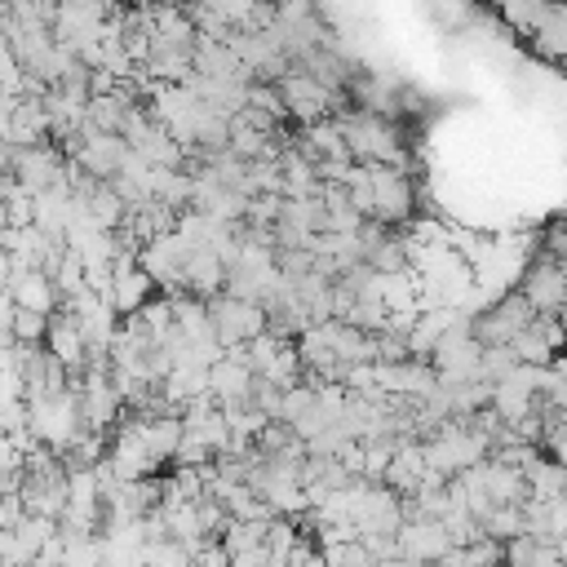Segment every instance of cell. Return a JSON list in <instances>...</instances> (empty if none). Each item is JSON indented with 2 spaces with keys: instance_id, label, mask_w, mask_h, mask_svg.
I'll return each mask as SVG.
<instances>
[{
  "instance_id": "cell-2",
  "label": "cell",
  "mask_w": 567,
  "mask_h": 567,
  "mask_svg": "<svg viewBox=\"0 0 567 567\" xmlns=\"http://www.w3.org/2000/svg\"><path fill=\"white\" fill-rule=\"evenodd\" d=\"M62 151H66V159H75L89 177H102V182H111L120 168H124V159L133 155V146L120 137V133H102V128H93V124H84L80 133H71L66 142H58Z\"/></svg>"
},
{
  "instance_id": "cell-26",
  "label": "cell",
  "mask_w": 567,
  "mask_h": 567,
  "mask_svg": "<svg viewBox=\"0 0 567 567\" xmlns=\"http://www.w3.org/2000/svg\"><path fill=\"white\" fill-rule=\"evenodd\" d=\"M190 567H230V554H226L221 536H208V540L190 554Z\"/></svg>"
},
{
  "instance_id": "cell-5",
  "label": "cell",
  "mask_w": 567,
  "mask_h": 567,
  "mask_svg": "<svg viewBox=\"0 0 567 567\" xmlns=\"http://www.w3.org/2000/svg\"><path fill=\"white\" fill-rule=\"evenodd\" d=\"M368 190H372V208H368V217H377V221H385V226H403V221H412V208H416L412 173L390 168V164H368Z\"/></svg>"
},
{
  "instance_id": "cell-21",
  "label": "cell",
  "mask_w": 567,
  "mask_h": 567,
  "mask_svg": "<svg viewBox=\"0 0 567 567\" xmlns=\"http://www.w3.org/2000/svg\"><path fill=\"white\" fill-rule=\"evenodd\" d=\"M319 549H323V567H377V558L368 554V545L359 536L332 540V545H319Z\"/></svg>"
},
{
  "instance_id": "cell-16",
  "label": "cell",
  "mask_w": 567,
  "mask_h": 567,
  "mask_svg": "<svg viewBox=\"0 0 567 567\" xmlns=\"http://www.w3.org/2000/svg\"><path fill=\"white\" fill-rule=\"evenodd\" d=\"M478 474H483L492 505H523L527 501V474L523 470H509V465L487 456V461H478Z\"/></svg>"
},
{
  "instance_id": "cell-24",
  "label": "cell",
  "mask_w": 567,
  "mask_h": 567,
  "mask_svg": "<svg viewBox=\"0 0 567 567\" xmlns=\"http://www.w3.org/2000/svg\"><path fill=\"white\" fill-rule=\"evenodd\" d=\"M44 332H49V315L40 310H13V341L22 346H44Z\"/></svg>"
},
{
  "instance_id": "cell-20",
  "label": "cell",
  "mask_w": 567,
  "mask_h": 567,
  "mask_svg": "<svg viewBox=\"0 0 567 567\" xmlns=\"http://www.w3.org/2000/svg\"><path fill=\"white\" fill-rule=\"evenodd\" d=\"M532 44H536L545 58L567 62V0H554L549 18H545V22H540V31L532 35Z\"/></svg>"
},
{
  "instance_id": "cell-11",
  "label": "cell",
  "mask_w": 567,
  "mask_h": 567,
  "mask_svg": "<svg viewBox=\"0 0 567 567\" xmlns=\"http://www.w3.org/2000/svg\"><path fill=\"white\" fill-rule=\"evenodd\" d=\"M447 549H452V536H447L443 518H403L399 554L408 563H439V558H447Z\"/></svg>"
},
{
  "instance_id": "cell-1",
  "label": "cell",
  "mask_w": 567,
  "mask_h": 567,
  "mask_svg": "<svg viewBox=\"0 0 567 567\" xmlns=\"http://www.w3.org/2000/svg\"><path fill=\"white\" fill-rule=\"evenodd\" d=\"M332 120L341 124L346 146L359 164H390V168L408 173V142H403V128L390 115H377V111H363V106L350 102V106L332 111Z\"/></svg>"
},
{
  "instance_id": "cell-10",
  "label": "cell",
  "mask_w": 567,
  "mask_h": 567,
  "mask_svg": "<svg viewBox=\"0 0 567 567\" xmlns=\"http://www.w3.org/2000/svg\"><path fill=\"white\" fill-rule=\"evenodd\" d=\"M252 381H257V372L248 368V359H244L239 350H226V354L208 368V394H213L221 408L248 403V399H252Z\"/></svg>"
},
{
  "instance_id": "cell-27",
  "label": "cell",
  "mask_w": 567,
  "mask_h": 567,
  "mask_svg": "<svg viewBox=\"0 0 567 567\" xmlns=\"http://www.w3.org/2000/svg\"><path fill=\"white\" fill-rule=\"evenodd\" d=\"M13 151H18V146L0 133V177H4V173H13Z\"/></svg>"
},
{
  "instance_id": "cell-4",
  "label": "cell",
  "mask_w": 567,
  "mask_h": 567,
  "mask_svg": "<svg viewBox=\"0 0 567 567\" xmlns=\"http://www.w3.org/2000/svg\"><path fill=\"white\" fill-rule=\"evenodd\" d=\"M279 97H284V106H288V120H297V124H315V120H328L332 111L350 106V102H341L319 75H310V71L297 66V62H292V71L279 80Z\"/></svg>"
},
{
  "instance_id": "cell-8",
  "label": "cell",
  "mask_w": 567,
  "mask_h": 567,
  "mask_svg": "<svg viewBox=\"0 0 567 567\" xmlns=\"http://www.w3.org/2000/svg\"><path fill=\"white\" fill-rule=\"evenodd\" d=\"M518 292L532 301V310L536 315H558L563 310V301H567V279H563V266L545 252V257H536L523 275H518Z\"/></svg>"
},
{
  "instance_id": "cell-25",
  "label": "cell",
  "mask_w": 567,
  "mask_h": 567,
  "mask_svg": "<svg viewBox=\"0 0 567 567\" xmlns=\"http://www.w3.org/2000/svg\"><path fill=\"white\" fill-rule=\"evenodd\" d=\"M146 567H190V549L182 540H173V536L151 540L146 545Z\"/></svg>"
},
{
  "instance_id": "cell-30",
  "label": "cell",
  "mask_w": 567,
  "mask_h": 567,
  "mask_svg": "<svg viewBox=\"0 0 567 567\" xmlns=\"http://www.w3.org/2000/svg\"><path fill=\"white\" fill-rule=\"evenodd\" d=\"M416 567H447V563H443V558H439V563H416Z\"/></svg>"
},
{
  "instance_id": "cell-32",
  "label": "cell",
  "mask_w": 567,
  "mask_h": 567,
  "mask_svg": "<svg viewBox=\"0 0 567 567\" xmlns=\"http://www.w3.org/2000/svg\"><path fill=\"white\" fill-rule=\"evenodd\" d=\"M563 359H567V341H563Z\"/></svg>"
},
{
  "instance_id": "cell-18",
  "label": "cell",
  "mask_w": 567,
  "mask_h": 567,
  "mask_svg": "<svg viewBox=\"0 0 567 567\" xmlns=\"http://www.w3.org/2000/svg\"><path fill=\"white\" fill-rule=\"evenodd\" d=\"M496 9H501V22L505 27H514L518 35H536L540 22L549 18L554 0H496Z\"/></svg>"
},
{
  "instance_id": "cell-31",
  "label": "cell",
  "mask_w": 567,
  "mask_h": 567,
  "mask_svg": "<svg viewBox=\"0 0 567 567\" xmlns=\"http://www.w3.org/2000/svg\"><path fill=\"white\" fill-rule=\"evenodd\" d=\"M558 266H563V279H567V257H563V261H558Z\"/></svg>"
},
{
  "instance_id": "cell-23",
  "label": "cell",
  "mask_w": 567,
  "mask_h": 567,
  "mask_svg": "<svg viewBox=\"0 0 567 567\" xmlns=\"http://www.w3.org/2000/svg\"><path fill=\"white\" fill-rule=\"evenodd\" d=\"M518 368V354H514V346H483V359H478V377L483 381H505L509 372Z\"/></svg>"
},
{
  "instance_id": "cell-9",
  "label": "cell",
  "mask_w": 567,
  "mask_h": 567,
  "mask_svg": "<svg viewBox=\"0 0 567 567\" xmlns=\"http://www.w3.org/2000/svg\"><path fill=\"white\" fill-rule=\"evenodd\" d=\"M563 341H567V328L558 323V315H536L509 346L518 354V363H536V368H549L558 354H563Z\"/></svg>"
},
{
  "instance_id": "cell-15",
  "label": "cell",
  "mask_w": 567,
  "mask_h": 567,
  "mask_svg": "<svg viewBox=\"0 0 567 567\" xmlns=\"http://www.w3.org/2000/svg\"><path fill=\"white\" fill-rule=\"evenodd\" d=\"M9 288H13V301H18L22 310L53 315V310L62 306L58 284H53V275H49V270H13V275H9Z\"/></svg>"
},
{
  "instance_id": "cell-28",
  "label": "cell",
  "mask_w": 567,
  "mask_h": 567,
  "mask_svg": "<svg viewBox=\"0 0 567 567\" xmlns=\"http://www.w3.org/2000/svg\"><path fill=\"white\" fill-rule=\"evenodd\" d=\"M9 275H13V257L9 248H0V284H9Z\"/></svg>"
},
{
  "instance_id": "cell-29",
  "label": "cell",
  "mask_w": 567,
  "mask_h": 567,
  "mask_svg": "<svg viewBox=\"0 0 567 567\" xmlns=\"http://www.w3.org/2000/svg\"><path fill=\"white\" fill-rule=\"evenodd\" d=\"M558 323H563V328H567V301H563V310H558Z\"/></svg>"
},
{
  "instance_id": "cell-14",
  "label": "cell",
  "mask_w": 567,
  "mask_h": 567,
  "mask_svg": "<svg viewBox=\"0 0 567 567\" xmlns=\"http://www.w3.org/2000/svg\"><path fill=\"white\" fill-rule=\"evenodd\" d=\"M9 142H13V146H40V142H53V137H49V111H44V93H22V97H13V115H9Z\"/></svg>"
},
{
  "instance_id": "cell-6",
  "label": "cell",
  "mask_w": 567,
  "mask_h": 567,
  "mask_svg": "<svg viewBox=\"0 0 567 567\" xmlns=\"http://www.w3.org/2000/svg\"><path fill=\"white\" fill-rule=\"evenodd\" d=\"M532 319H536L532 301L514 288V292H501L487 310H478V315L470 319V332L478 337V346H509Z\"/></svg>"
},
{
  "instance_id": "cell-22",
  "label": "cell",
  "mask_w": 567,
  "mask_h": 567,
  "mask_svg": "<svg viewBox=\"0 0 567 567\" xmlns=\"http://www.w3.org/2000/svg\"><path fill=\"white\" fill-rule=\"evenodd\" d=\"M483 532L492 536V540H514L518 532H527V518H523V505H496L487 518H483Z\"/></svg>"
},
{
  "instance_id": "cell-7",
  "label": "cell",
  "mask_w": 567,
  "mask_h": 567,
  "mask_svg": "<svg viewBox=\"0 0 567 567\" xmlns=\"http://www.w3.org/2000/svg\"><path fill=\"white\" fill-rule=\"evenodd\" d=\"M478 359H483V346H478V337L470 332V319H461L456 328H447V332L439 337L434 354H430V363H434V372H439L443 385L474 381V377H478Z\"/></svg>"
},
{
  "instance_id": "cell-19",
  "label": "cell",
  "mask_w": 567,
  "mask_h": 567,
  "mask_svg": "<svg viewBox=\"0 0 567 567\" xmlns=\"http://www.w3.org/2000/svg\"><path fill=\"white\" fill-rule=\"evenodd\" d=\"M133 106H142V102H128V97H120L115 89H111V93H93V97H89V124L102 128V133H120Z\"/></svg>"
},
{
  "instance_id": "cell-3",
  "label": "cell",
  "mask_w": 567,
  "mask_h": 567,
  "mask_svg": "<svg viewBox=\"0 0 567 567\" xmlns=\"http://www.w3.org/2000/svg\"><path fill=\"white\" fill-rule=\"evenodd\" d=\"M208 319H213V332H217L221 350L248 346L257 332L270 328L266 306H261V301H248V297H235V292H217V297H208Z\"/></svg>"
},
{
  "instance_id": "cell-12",
  "label": "cell",
  "mask_w": 567,
  "mask_h": 567,
  "mask_svg": "<svg viewBox=\"0 0 567 567\" xmlns=\"http://www.w3.org/2000/svg\"><path fill=\"white\" fill-rule=\"evenodd\" d=\"M44 346L71 368V377H84V368H89V341H84V332H80V323H75V315H71L66 306H58V310L49 315Z\"/></svg>"
},
{
  "instance_id": "cell-13",
  "label": "cell",
  "mask_w": 567,
  "mask_h": 567,
  "mask_svg": "<svg viewBox=\"0 0 567 567\" xmlns=\"http://www.w3.org/2000/svg\"><path fill=\"white\" fill-rule=\"evenodd\" d=\"M182 288L195 292V297H204V301L217 297V292L226 288V261H221V252H217L213 244H195V248L186 252Z\"/></svg>"
},
{
  "instance_id": "cell-17",
  "label": "cell",
  "mask_w": 567,
  "mask_h": 567,
  "mask_svg": "<svg viewBox=\"0 0 567 567\" xmlns=\"http://www.w3.org/2000/svg\"><path fill=\"white\" fill-rule=\"evenodd\" d=\"M527 501H554V496H567V465L554 456V461H545V456H536L527 470Z\"/></svg>"
}]
</instances>
